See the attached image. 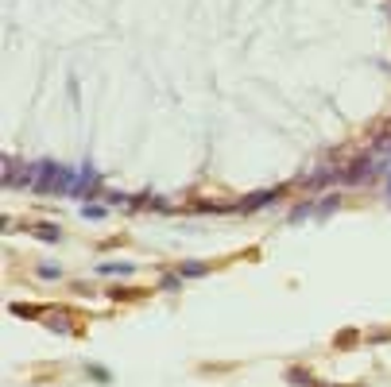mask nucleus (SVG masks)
Wrapping results in <instances>:
<instances>
[{"label": "nucleus", "instance_id": "obj_3", "mask_svg": "<svg viewBox=\"0 0 391 387\" xmlns=\"http://www.w3.org/2000/svg\"><path fill=\"white\" fill-rule=\"evenodd\" d=\"M182 275H205V264H182Z\"/></svg>", "mask_w": 391, "mask_h": 387}, {"label": "nucleus", "instance_id": "obj_4", "mask_svg": "<svg viewBox=\"0 0 391 387\" xmlns=\"http://www.w3.org/2000/svg\"><path fill=\"white\" fill-rule=\"evenodd\" d=\"M12 314H24V317H35V314H39V310H35V306H19V302H16V306H12Z\"/></svg>", "mask_w": 391, "mask_h": 387}, {"label": "nucleus", "instance_id": "obj_1", "mask_svg": "<svg viewBox=\"0 0 391 387\" xmlns=\"http://www.w3.org/2000/svg\"><path fill=\"white\" fill-rule=\"evenodd\" d=\"M24 182V167L16 159H4V186H19Z\"/></svg>", "mask_w": 391, "mask_h": 387}, {"label": "nucleus", "instance_id": "obj_2", "mask_svg": "<svg viewBox=\"0 0 391 387\" xmlns=\"http://www.w3.org/2000/svg\"><path fill=\"white\" fill-rule=\"evenodd\" d=\"M101 271H109V275H128V271H132V264H105Z\"/></svg>", "mask_w": 391, "mask_h": 387}]
</instances>
